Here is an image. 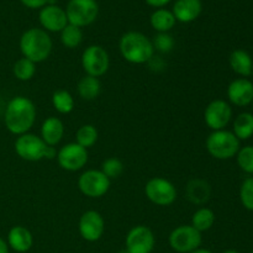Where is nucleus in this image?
<instances>
[{"mask_svg": "<svg viewBox=\"0 0 253 253\" xmlns=\"http://www.w3.org/2000/svg\"><path fill=\"white\" fill-rule=\"evenodd\" d=\"M215 212L209 208H199L192 216V226L199 232L208 231L215 224Z\"/></svg>", "mask_w": 253, "mask_h": 253, "instance_id": "b1692460", "label": "nucleus"}, {"mask_svg": "<svg viewBox=\"0 0 253 253\" xmlns=\"http://www.w3.org/2000/svg\"><path fill=\"white\" fill-rule=\"evenodd\" d=\"M64 136V125L61 119L56 116H49L42 123L41 126V136L40 137L43 140L47 146H53L56 147L62 141Z\"/></svg>", "mask_w": 253, "mask_h": 253, "instance_id": "a211bd4d", "label": "nucleus"}, {"mask_svg": "<svg viewBox=\"0 0 253 253\" xmlns=\"http://www.w3.org/2000/svg\"><path fill=\"white\" fill-rule=\"evenodd\" d=\"M190 253H212V252L209 251V250H207V249H198V250H195V251H193Z\"/></svg>", "mask_w": 253, "mask_h": 253, "instance_id": "e433bc0d", "label": "nucleus"}, {"mask_svg": "<svg viewBox=\"0 0 253 253\" xmlns=\"http://www.w3.org/2000/svg\"><path fill=\"white\" fill-rule=\"evenodd\" d=\"M169 1L170 0H146V2H147L150 6L158 7V9H162V7L165 6V5H167Z\"/></svg>", "mask_w": 253, "mask_h": 253, "instance_id": "f704fd0d", "label": "nucleus"}, {"mask_svg": "<svg viewBox=\"0 0 253 253\" xmlns=\"http://www.w3.org/2000/svg\"><path fill=\"white\" fill-rule=\"evenodd\" d=\"M240 199L247 210L253 211V178H247L240 189Z\"/></svg>", "mask_w": 253, "mask_h": 253, "instance_id": "473e14b6", "label": "nucleus"}, {"mask_svg": "<svg viewBox=\"0 0 253 253\" xmlns=\"http://www.w3.org/2000/svg\"><path fill=\"white\" fill-rule=\"evenodd\" d=\"M207 150L216 160H230L240 151V140L227 130L212 131L207 138Z\"/></svg>", "mask_w": 253, "mask_h": 253, "instance_id": "20e7f679", "label": "nucleus"}, {"mask_svg": "<svg viewBox=\"0 0 253 253\" xmlns=\"http://www.w3.org/2000/svg\"><path fill=\"white\" fill-rule=\"evenodd\" d=\"M37 116L36 105L26 96H15L7 103L4 113V123L12 135L27 133L35 125Z\"/></svg>", "mask_w": 253, "mask_h": 253, "instance_id": "f257e3e1", "label": "nucleus"}, {"mask_svg": "<svg viewBox=\"0 0 253 253\" xmlns=\"http://www.w3.org/2000/svg\"><path fill=\"white\" fill-rule=\"evenodd\" d=\"M224 253H240V252L235 251V250H227V251H225Z\"/></svg>", "mask_w": 253, "mask_h": 253, "instance_id": "4c0bfd02", "label": "nucleus"}, {"mask_svg": "<svg viewBox=\"0 0 253 253\" xmlns=\"http://www.w3.org/2000/svg\"><path fill=\"white\" fill-rule=\"evenodd\" d=\"M77 90H78L79 96L83 100L91 101L98 98L101 93V83L99 78L90 76H84L83 78L79 79L77 84Z\"/></svg>", "mask_w": 253, "mask_h": 253, "instance_id": "412c9836", "label": "nucleus"}, {"mask_svg": "<svg viewBox=\"0 0 253 253\" xmlns=\"http://www.w3.org/2000/svg\"><path fill=\"white\" fill-rule=\"evenodd\" d=\"M82 41H83V32L81 27L68 24L61 31V42L67 48H77Z\"/></svg>", "mask_w": 253, "mask_h": 253, "instance_id": "cd10ccee", "label": "nucleus"}, {"mask_svg": "<svg viewBox=\"0 0 253 253\" xmlns=\"http://www.w3.org/2000/svg\"><path fill=\"white\" fill-rule=\"evenodd\" d=\"M12 72H14L15 78L21 82H27L34 78L35 73H36V63L22 57L15 62Z\"/></svg>", "mask_w": 253, "mask_h": 253, "instance_id": "c85d7f7f", "label": "nucleus"}, {"mask_svg": "<svg viewBox=\"0 0 253 253\" xmlns=\"http://www.w3.org/2000/svg\"><path fill=\"white\" fill-rule=\"evenodd\" d=\"M252 253H253V251H252Z\"/></svg>", "mask_w": 253, "mask_h": 253, "instance_id": "a19ab883", "label": "nucleus"}, {"mask_svg": "<svg viewBox=\"0 0 253 253\" xmlns=\"http://www.w3.org/2000/svg\"><path fill=\"white\" fill-rule=\"evenodd\" d=\"M20 1L30 9H42L48 4V0H20Z\"/></svg>", "mask_w": 253, "mask_h": 253, "instance_id": "72a5a7b5", "label": "nucleus"}, {"mask_svg": "<svg viewBox=\"0 0 253 253\" xmlns=\"http://www.w3.org/2000/svg\"><path fill=\"white\" fill-rule=\"evenodd\" d=\"M34 244V237L31 231L25 226H14L7 234V245L15 252L25 253L30 251Z\"/></svg>", "mask_w": 253, "mask_h": 253, "instance_id": "6ab92c4d", "label": "nucleus"}, {"mask_svg": "<svg viewBox=\"0 0 253 253\" xmlns=\"http://www.w3.org/2000/svg\"><path fill=\"white\" fill-rule=\"evenodd\" d=\"M111 180L101 170L88 169L82 173L78 178V188L85 197L96 199L109 192Z\"/></svg>", "mask_w": 253, "mask_h": 253, "instance_id": "6e6552de", "label": "nucleus"}, {"mask_svg": "<svg viewBox=\"0 0 253 253\" xmlns=\"http://www.w3.org/2000/svg\"><path fill=\"white\" fill-rule=\"evenodd\" d=\"M99 137L98 130L94 125L91 124H85V125H82L81 127L77 130L76 132V142L79 146L84 148H90L93 147L96 143Z\"/></svg>", "mask_w": 253, "mask_h": 253, "instance_id": "bb28decb", "label": "nucleus"}, {"mask_svg": "<svg viewBox=\"0 0 253 253\" xmlns=\"http://www.w3.org/2000/svg\"><path fill=\"white\" fill-rule=\"evenodd\" d=\"M41 26L47 32H61L68 25L66 10L57 5H46L39 14Z\"/></svg>", "mask_w": 253, "mask_h": 253, "instance_id": "2eb2a0df", "label": "nucleus"}, {"mask_svg": "<svg viewBox=\"0 0 253 253\" xmlns=\"http://www.w3.org/2000/svg\"><path fill=\"white\" fill-rule=\"evenodd\" d=\"M19 46L22 57L36 64L46 61L53 48V43L48 32L37 27L26 30L21 35Z\"/></svg>", "mask_w": 253, "mask_h": 253, "instance_id": "7ed1b4c3", "label": "nucleus"}, {"mask_svg": "<svg viewBox=\"0 0 253 253\" xmlns=\"http://www.w3.org/2000/svg\"><path fill=\"white\" fill-rule=\"evenodd\" d=\"M237 163L244 172L253 174V146H246L237 152Z\"/></svg>", "mask_w": 253, "mask_h": 253, "instance_id": "7c9ffc66", "label": "nucleus"}, {"mask_svg": "<svg viewBox=\"0 0 253 253\" xmlns=\"http://www.w3.org/2000/svg\"><path fill=\"white\" fill-rule=\"evenodd\" d=\"M203 237L192 225H180L169 235V246L178 253H190L200 249Z\"/></svg>", "mask_w": 253, "mask_h": 253, "instance_id": "1a4fd4ad", "label": "nucleus"}, {"mask_svg": "<svg viewBox=\"0 0 253 253\" xmlns=\"http://www.w3.org/2000/svg\"><path fill=\"white\" fill-rule=\"evenodd\" d=\"M82 67L86 76L95 78L104 76L110 67L108 51L99 44L88 46L82 53Z\"/></svg>", "mask_w": 253, "mask_h": 253, "instance_id": "423d86ee", "label": "nucleus"}, {"mask_svg": "<svg viewBox=\"0 0 253 253\" xmlns=\"http://www.w3.org/2000/svg\"><path fill=\"white\" fill-rule=\"evenodd\" d=\"M232 118V109L225 100L216 99L208 104L204 111L205 124L212 131L224 130Z\"/></svg>", "mask_w": 253, "mask_h": 253, "instance_id": "ddd939ff", "label": "nucleus"}, {"mask_svg": "<svg viewBox=\"0 0 253 253\" xmlns=\"http://www.w3.org/2000/svg\"><path fill=\"white\" fill-rule=\"evenodd\" d=\"M151 26L158 32V34H162V32H169L170 30L174 27L175 25V17L173 15L172 11L167 9H158L151 15Z\"/></svg>", "mask_w": 253, "mask_h": 253, "instance_id": "5701e85b", "label": "nucleus"}, {"mask_svg": "<svg viewBox=\"0 0 253 253\" xmlns=\"http://www.w3.org/2000/svg\"><path fill=\"white\" fill-rule=\"evenodd\" d=\"M68 24L78 27L93 24L99 14L95 0H69L66 9Z\"/></svg>", "mask_w": 253, "mask_h": 253, "instance_id": "39448f33", "label": "nucleus"}, {"mask_svg": "<svg viewBox=\"0 0 253 253\" xmlns=\"http://www.w3.org/2000/svg\"><path fill=\"white\" fill-rule=\"evenodd\" d=\"M252 74H253V67H252Z\"/></svg>", "mask_w": 253, "mask_h": 253, "instance_id": "58836bf2", "label": "nucleus"}, {"mask_svg": "<svg viewBox=\"0 0 253 253\" xmlns=\"http://www.w3.org/2000/svg\"><path fill=\"white\" fill-rule=\"evenodd\" d=\"M234 135L239 140H247L253 135V115L250 113L240 114L234 121Z\"/></svg>", "mask_w": 253, "mask_h": 253, "instance_id": "a878e982", "label": "nucleus"}, {"mask_svg": "<svg viewBox=\"0 0 253 253\" xmlns=\"http://www.w3.org/2000/svg\"><path fill=\"white\" fill-rule=\"evenodd\" d=\"M57 162L67 172H78L88 163V150L77 142H71L61 147L57 152Z\"/></svg>", "mask_w": 253, "mask_h": 253, "instance_id": "9b49d317", "label": "nucleus"}, {"mask_svg": "<svg viewBox=\"0 0 253 253\" xmlns=\"http://www.w3.org/2000/svg\"><path fill=\"white\" fill-rule=\"evenodd\" d=\"M15 152L21 160L27 162H37L44 160L47 145L40 136L35 133H24L17 136L15 141Z\"/></svg>", "mask_w": 253, "mask_h": 253, "instance_id": "9d476101", "label": "nucleus"}, {"mask_svg": "<svg viewBox=\"0 0 253 253\" xmlns=\"http://www.w3.org/2000/svg\"><path fill=\"white\" fill-rule=\"evenodd\" d=\"M101 172L109 178V179H116L120 177L124 172V163L118 157L106 158L101 165Z\"/></svg>", "mask_w": 253, "mask_h": 253, "instance_id": "c756f323", "label": "nucleus"}, {"mask_svg": "<svg viewBox=\"0 0 253 253\" xmlns=\"http://www.w3.org/2000/svg\"><path fill=\"white\" fill-rule=\"evenodd\" d=\"M78 230L81 236L85 241H98L105 231V221H104L103 215L95 210H88L79 219Z\"/></svg>", "mask_w": 253, "mask_h": 253, "instance_id": "4468645a", "label": "nucleus"}, {"mask_svg": "<svg viewBox=\"0 0 253 253\" xmlns=\"http://www.w3.org/2000/svg\"><path fill=\"white\" fill-rule=\"evenodd\" d=\"M210 194H211V189L205 180L194 179L188 183L187 198L194 204H205L209 200Z\"/></svg>", "mask_w": 253, "mask_h": 253, "instance_id": "aec40b11", "label": "nucleus"}, {"mask_svg": "<svg viewBox=\"0 0 253 253\" xmlns=\"http://www.w3.org/2000/svg\"><path fill=\"white\" fill-rule=\"evenodd\" d=\"M123 58L131 64L148 63L155 56L152 41L146 35L137 31H128L119 42Z\"/></svg>", "mask_w": 253, "mask_h": 253, "instance_id": "f03ea898", "label": "nucleus"}, {"mask_svg": "<svg viewBox=\"0 0 253 253\" xmlns=\"http://www.w3.org/2000/svg\"><path fill=\"white\" fill-rule=\"evenodd\" d=\"M227 96L234 105H249L253 100V84L249 79H235L227 88Z\"/></svg>", "mask_w": 253, "mask_h": 253, "instance_id": "dca6fc26", "label": "nucleus"}, {"mask_svg": "<svg viewBox=\"0 0 253 253\" xmlns=\"http://www.w3.org/2000/svg\"><path fill=\"white\" fill-rule=\"evenodd\" d=\"M152 44L155 51L161 52V53H168L174 47V40L168 32H162V34L156 35Z\"/></svg>", "mask_w": 253, "mask_h": 253, "instance_id": "2f4dec72", "label": "nucleus"}, {"mask_svg": "<svg viewBox=\"0 0 253 253\" xmlns=\"http://www.w3.org/2000/svg\"><path fill=\"white\" fill-rule=\"evenodd\" d=\"M145 194L151 203L158 207H169L177 199L174 184L162 177L151 178L145 185Z\"/></svg>", "mask_w": 253, "mask_h": 253, "instance_id": "0eeeda50", "label": "nucleus"}, {"mask_svg": "<svg viewBox=\"0 0 253 253\" xmlns=\"http://www.w3.org/2000/svg\"><path fill=\"white\" fill-rule=\"evenodd\" d=\"M0 253H9V245L0 237Z\"/></svg>", "mask_w": 253, "mask_h": 253, "instance_id": "c9c22d12", "label": "nucleus"}, {"mask_svg": "<svg viewBox=\"0 0 253 253\" xmlns=\"http://www.w3.org/2000/svg\"><path fill=\"white\" fill-rule=\"evenodd\" d=\"M125 244L127 253H151L155 249V234L150 227L137 225L126 235Z\"/></svg>", "mask_w": 253, "mask_h": 253, "instance_id": "f8f14e48", "label": "nucleus"}, {"mask_svg": "<svg viewBox=\"0 0 253 253\" xmlns=\"http://www.w3.org/2000/svg\"><path fill=\"white\" fill-rule=\"evenodd\" d=\"M230 66L235 73L240 74L242 77H249L252 74L253 62L251 56L244 49H235L230 54Z\"/></svg>", "mask_w": 253, "mask_h": 253, "instance_id": "4be33fe9", "label": "nucleus"}, {"mask_svg": "<svg viewBox=\"0 0 253 253\" xmlns=\"http://www.w3.org/2000/svg\"><path fill=\"white\" fill-rule=\"evenodd\" d=\"M202 10L203 5L200 0H177L173 5L172 12L177 21L188 24L198 19Z\"/></svg>", "mask_w": 253, "mask_h": 253, "instance_id": "f3484780", "label": "nucleus"}, {"mask_svg": "<svg viewBox=\"0 0 253 253\" xmlns=\"http://www.w3.org/2000/svg\"><path fill=\"white\" fill-rule=\"evenodd\" d=\"M52 105L57 113L66 115L73 111L74 109V98L68 90H56L52 95Z\"/></svg>", "mask_w": 253, "mask_h": 253, "instance_id": "393cba45", "label": "nucleus"}, {"mask_svg": "<svg viewBox=\"0 0 253 253\" xmlns=\"http://www.w3.org/2000/svg\"><path fill=\"white\" fill-rule=\"evenodd\" d=\"M252 104H253V100H252Z\"/></svg>", "mask_w": 253, "mask_h": 253, "instance_id": "ea45409f", "label": "nucleus"}]
</instances>
